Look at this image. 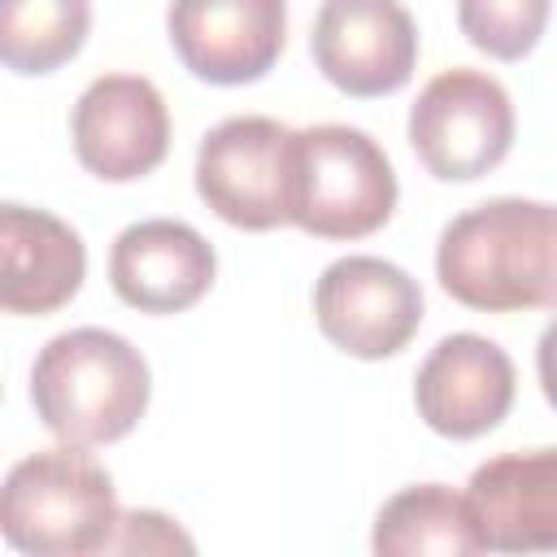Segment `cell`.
<instances>
[{
  "mask_svg": "<svg viewBox=\"0 0 557 557\" xmlns=\"http://www.w3.org/2000/svg\"><path fill=\"white\" fill-rule=\"evenodd\" d=\"M122 509L109 470L83 444H57L22 457L0 492V527L17 553L87 557L109 553Z\"/></svg>",
  "mask_w": 557,
  "mask_h": 557,
  "instance_id": "cell-3",
  "label": "cell"
},
{
  "mask_svg": "<svg viewBox=\"0 0 557 557\" xmlns=\"http://www.w3.org/2000/svg\"><path fill=\"white\" fill-rule=\"evenodd\" d=\"M518 374L509 352L474 331L444 335L413 379L418 418L448 440H479L496 431L513 405Z\"/></svg>",
  "mask_w": 557,
  "mask_h": 557,
  "instance_id": "cell-11",
  "label": "cell"
},
{
  "mask_svg": "<svg viewBox=\"0 0 557 557\" xmlns=\"http://www.w3.org/2000/svg\"><path fill=\"white\" fill-rule=\"evenodd\" d=\"M548 13L553 0H457L461 35L496 61H522L540 44Z\"/></svg>",
  "mask_w": 557,
  "mask_h": 557,
  "instance_id": "cell-17",
  "label": "cell"
},
{
  "mask_svg": "<svg viewBox=\"0 0 557 557\" xmlns=\"http://www.w3.org/2000/svg\"><path fill=\"white\" fill-rule=\"evenodd\" d=\"M74 157L104 183H135L170 152V109L139 74H104L87 83L70 117Z\"/></svg>",
  "mask_w": 557,
  "mask_h": 557,
  "instance_id": "cell-10",
  "label": "cell"
},
{
  "mask_svg": "<svg viewBox=\"0 0 557 557\" xmlns=\"http://www.w3.org/2000/svg\"><path fill=\"white\" fill-rule=\"evenodd\" d=\"M91 26V0H0V61L13 74H52L74 61Z\"/></svg>",
  "mask_w": 557,
  "mask_h": 557,
  "instance_id": "cell-16",
  "label": "cell"
},
{
  "mask_svg": "<svg viewBox=\"0 0 557 557\" xmlns=\"http://www.w3.org/2000/svg\"><path fill=\"white\" fill-rule=\"evenodd\" d=\"M292 126L274 117H226L205 131L196 152L200 200L239 231H274L292 222Z\"/></svg>",
  "mask_w": 557,
  "mask_h": 557,
  "instance_id": "cell-6",
  "label": "cell"
},
{
  "mask_svg": "<svg viewBox=\"0 0 557 557\" xmlns=\"http://www.w3.org/2000/svg\"><path fill=\"white\" fill-rule=\"evenodd\" d=\"M379 557H466L483 553V535L466 505V492L444 483H413L383 500L374 518Z\"/></svg>",
  "mask_w": 557,
  "mask_h": 557,
  "instance_id": "cell-15",
  "label": "cell"
},
{
  "mask_svg": "<svg viewBox=\"0 0 557 557\" xmlns=\"http://www.w3.org/2000/svg\"><path fill=\"white\" fill-rule=\"evenodd\" d=\"M318 331L348 357L383 361L396 357L422 326V287L396 261L339 257L313 287Z\"/></svg>",
  "mask_w": 557,
  "mask_h": 557,
  "instance_id": "cell-7",
  "label": "cell"
},
{
  "mask_svg": "<svg viewBox=\"0 0 557 557\" xmlns=\"http://www.w3.org/2000/svg\"><path fill=\"white\" fill-rule=\"evenodd\" d=\"M535 374H540L544 400L557 409V318L544 326V335H540V344H535Z\"/></svg>",
  "mask_w": 557,
  "mask_h": 557,
  "instance_id": "cell-19",
  "label": "cell"
},
{
  "mask_svg": "<svg viewBox=\"0 0 557 557\" xmlns=\"http://www.w3.org/2000/svg\"><path fill=\"white\" fill-rule=\"evenodd\" d=\"M435 278L479 313L557 309V205L500 196L457 213L440 231Z\"/></svg>",
  "mask_w": 557,
  "mask_h": 557,
  "instance_id": "cell-1",
  "label": "cell"
},
{
  "mask_svg": "<svg viewBox=\"0 0 557 557\" xmlns=\"http://www.w3.org/2000/svg\"><path fill=\"white\" fill-rule=\"evenodd\" d=\"M309 52L344 96H392L413 78L418 26L400 0H322Z\"/></svg>",
  "mask_w": 557,
  "mask_h": 557,
  "instance_id": "cell-8",
  "label": "cell"
},
{
  "mask_svg": "<svg viewBox=\"0 0 557 557\" xmlns=\"http://www.w3.org/2000/svg\"><path fill=\"white\" fill-rule=\"evenodd\" d=\"M218 274L213 244L174 218H148L126 226L109 248V283L122 305L139 313L191 309Z\"/></svg>",
  "mask_w": 557,
  "mask_h": 557,
  "instance_id": "cell-12",
  "label": "cell"
},
{
  "mask_svg": "<svg viewBox=\"0 0 557 557\" xmlns=\"http://www.w3.org/2000/svg\"><path fill=\"white\" fill-rule=\"evenodd\" d=\"M191 553V540L165 518V513H152V509H131L122 513L117 522V535L109 544V553Z\"/></svg>",
  "mask_w": 557,
  "mask_h": 557,
  "instance_id": "cell-18",
  "label": "cell"
},
{
  "mask_svg": "<svg viewBox=\"0 0 557 557\" xmlns=\"http://www.w3.org/2000/svg\"><path fill=\"white\" fill-rule=\"evenodd\" d=\"M409 144L440 183H474L509 157L513 100L483 70H444L409 109Z\"/></svg>",
  "mask_w": 557,
  "mask_h": 557,
  "instance_id": "cell-5",
  "label": "cell"
},
{
  "mask_svg": "<svg viewBox=\"0 0 557 557\" xmlns=\"http://www.w3.org/2000/svg\"><path fill=\"white\" fill-rule=\"evenodd\" d=\"M178 61L213 87H244L274 70L287 44V0H170Z\"/></svg>",
  "mask_w": 557,
  "mask_h": 557,
  "instance_id": "cell-9",
  "label": "cell"
},
{
  "mask_svg": "<svg viewBox=\"0 0 557 557\" xmlns=\"http://www.w3.org/2000/svg\"><path fill=\"white\" fill-rule=\"evenodd\" d=\"M483 553H557V448L500 453L466 483Z\"/></svg>",
  "mask_w": 557,
  "mask_h": 557,
  "instance_id": "cell-13",
  "label": "cell"
},
{
  "mask_svg": "<svg viewBox=\"0 0 557 557\" xmlns=\"http://www.w3.org/2000/svg\"><path fill=\"white\" fill-rule=\"evenodd\" d=\"M87 248L78 231L44 209H0V305L9 313H52L78 296Z\"/></svg>",
  "mask_w": 557,
  "mask_h": 557,
  "instance_id": "cell-14",
  "label": "cell"
},
{
  "mask_svg": "<svg viewBox=\"0 0 557 557\" xmlns=\"http://www.w3.org/2000/svg\"><path fill=\"white\" fill-rule=\"evenodd\" d=\"M396 170L357 126L322 122L292 135V226L313 239H366L396 209Z\"/></svg>",
  "mask_w": 557,
  "mask_h": 557,
  "instance_id": "cell-4",
  "label": "cell"
},
{
  "mask_svg": "<svg viewBox=\"0 0 557 557\" xmlns=\"http://www.w3.org/2000/svg\"><path fill=\"white\" fill-rule=\"evenodd\" d=\"M148 396L152 374L144 352L104 326L52 335L30 366L35 418L61 444L96 448L131 435L148 409Z\"/></svg>",
  "mask_w": 557,
  "mask_h": 557,
  "instance_id": "cell-2",
  "label": "cell"
}]
</instances>
